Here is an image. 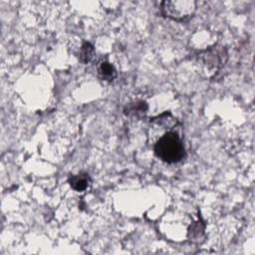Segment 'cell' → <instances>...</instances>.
<instances>
[{"instance_id":"obj_1","label":"cell","mask_w":255,"mask_h":255,"mask_svg":"<svg viewBox=\"0 0 255 255\" xmlns=\"http://www.w3.org/2000/svg\"><path fill=\"white\" fill-rule=\"evenodd\" d=\"M154 153L162 161L174 163L180 161L184 157L185 151L182 141L177 133L168 131L155 142Z\"/></svg>"},{"instance_id":"obj_2","label":"cell","mask_w":255,"mask_h":255,"mask_svg":"<svg viewBox=\"0 0 255 255\" xmlns=\"http://www.w3.org/2000/svg\"><path fill=\"white\" fill-rule=\"evenodd\" d=\"M196 10V2L192 0L163 1L161 3L162 14L175 21L190 19Z\"/></svg>"},{"instance_id":"obj_3","label":"cell","mask_w":255,"mask_h":255,"mask_svg":"<svg viewBox=\"0 0 255 255\" xmlns=\"http://www.w3.org/2000/svg\"><path fill=\"white\" fill-rule=\"evenodd\" d=\"M227 55L224 49H217V48H211L210 50L206 51L203 55V61L204 64L208 65L209 67H215L219 68L224 65V62L226 61Z\"/></svg>"},{"instance_id":"obj_4","label":"cell","mask_w":255,"mask_h":255,"mask_svg":"<svg viewBox=\"0 0 255 255\" xmlns=\"http://www.w3.org/2000/svg\"><path fill=\"white\" fill-rule=\"evenodd\" d=\"M69 183L71 185V187L76 190V191H84L86 190L90 184H91V178L89 176L88 173L85 172H80L78 174L72 175L69 178Z\"/></svg>"},{"instance_id":"obj_5","label":"cell","mask_w":255,"mask_h":255,"mask_svg":"<svg viewBox=\"0 0 255 255\" xmlns=\"http://www.w3.org/2000/svg\"><path fill=\"white\" fill-rule=\"evenodd\" d=\"M98 74L103 81L112 82L117 77V70L111 63L103 61L98 66Z\"/></svg>"},{"instance_id":"obj_6","label":"cell","mask_w":255,"mask_h":255,"mask_svg":"<svg viewBox=\"0 0 255 255\" xmlns=\"http://www.w3.org/2000/svg\"><path fill=\"white\" fill-rule=\"evenodd\" d=\"M95 56V49L94 46L88 42H85L81 48V52H80V60L87 64L90 63L93 58Z\"/></svg>"}]
</instances>
